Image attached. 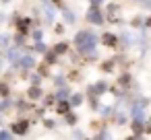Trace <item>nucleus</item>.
I'll use <instances>...</instances> for the list:
<instances>
[{
    "label": "nucleus",
    "instance_id": "obj_1",
    "mask_svg": "<svg viewBox=\"0 0 151 140\" xmlns=\"http://www.w3.org/2000/svg\"><path fill=\"white\" fill-rule=\"evenodd\" d=\"M25 128H27V124H25V122H21V124H17V126H15V132L23 134V132H25Z\"/></svg>",
    "mask_w": 151,
    "mask_h": 140
},
{
    "label": "nucleus",
    "instance_id": "obj_2",
    "mask_svg": "<svg viewBox=\"0 0 151 140\" xmlns=\"http://www.w3.org/2000/svg\"><path fill=\"white\" fill-rule=\"evenodd\" d=\"M31 64H33L31 58H25V60H23V66H31Z\"/></svg>",
    "mask_w": 151,
    "mask_h": 140
}]
</instances>
